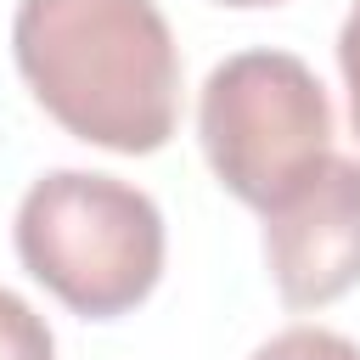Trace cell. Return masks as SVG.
<instances>
[{"mask_svg": "<svg viewBox=\"0 0 360 360\" xmlns=\"http://www.w3.org/2000/svg\"><path fill=\"white\" fill-rule=\"evenodd\" d=\"M214 6H236V11H264V6H281V0H214Z\"/></svg>", "mask_w": 360, "mask_h": 360, "instance_id": "cell-8", "label": "cell"}, {"mask_svg": "<svg viewBox=\"0 0 360 360\" xmlns=\"http://www.w3.org/2000/svg\"><path fill=\"white\" fill-rule=\"evenodd\" d=\"M22 270L73 315L118 321L152 298L163 276V208L96 169H51L39 174L11 225Z\"/></svg>", "mask_w": 360, "mask_h": 360, "instance_id": "cell-2", "label": "cell"}, {"mask_svg": "<svg viewBox=\"0 0 360 360\" xmlns=\"http://www.w3.org/2000/svg\"><path fill=\"white\" fill-rule=\"evenodd\" d=\"M264 264L287 309H326L360 287V163H315L276 208H264Z\"/></svg>", "mask_w": 360, "mask_h": 360, "instance_id": "cell-4", "label": "cell"}, {"mask_svg": "<svg viewBox=\"0 0 360 360\" xmlns=\"http://www.w3.org/2000/svg\"><path fill=\"white\" fill-rule=\"evenodd\" d=\"M0 360H56V338L45 315L11 287H0Z\"/></svg>", "mask_w": 360, "mask_h": 360, "instance_id": "cell-5", "label": "cell"}, {"mask_svg": "<svg viewBox=\"0 0 360 360\" xmlns=\"http://www.w3.org/2000/svg\"><path fill=\"white\" fill-rule=\"evenodd\" d=\"M338 68H343V90H349V124L360 135V0L349 6L343 28H338Z\"/></svg>", "mask_w": 360, "mask_h": 360, "instance_id": "cell-7", "label": "cell"}, {"mask_svg": "<svg viewBox=\"0 0 360 360\" xmlns=\"http://www.w3.org/2000/svg\"><path fill=\"white\" fill-rule=\"evenodd\" d=\"M253 360H360V343H349L343 332H326V326H287L270 343H259Z\"/></svg>", "mask_w": 360, "mask_h": 360, "instance_id": "cell-6", "label": "cell"}, {"mask_svg": "<svg viewBox=\"0 0 360 360\" xmlns=\"http://www.w3.org/2000/svg\"><path fill=\"white\" fill-rule=\"evenodd\" d=\"M11 56L84 146L146 158L180 124V45L158 0H17Z\"/></svg>", "mask_w": 360, "mask_h": 360, "instance_id": "cell-1", "label": "cell"}, {"mask_svg": "<svg viewBox=\"0 0 360 360\" xmlns=\"http://www.w3.org/2000/svg\"><path fill=\"white\" fill-rule=\"evenodd\" d=\"M197 135L214 180L248 202L276 208L315 163L332 158V101L315 68L292 51H236L197 96Z\"/></svg>", "mask_w": 360, "mask_h": 360, "instance_id": "cell-3", "label": "cell"}]
</instances>
